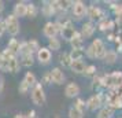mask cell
Masks as SVG:
<instances>
[{
  "label": "cell",
  "instance_id": "5b68a950",
  "mask_svg": "<svg viewBox=\"0 0 122 118\" xmlns=\"http://www.w3.org/2000/svg\"><path fill=\"white\" fill-rule=\"evenodd\" d=\"M51 58H52V54H51V50L47 48V47H41L37 52V59L41 65H48L51 62Z\"/></svg>",
  "mask_w": 122,
  "mask_h": 118
},
{
  "label": "cell",
  "instance_id": "6da1fadb",
  "mask_svg": "<svg viewBox=\"0 0 122 118\" xmlns=\"http://www.w3.org/2000/svg\"><path fill=\"white\" fill-rule=\"evenodd\" d=\"M45 92H44V88H43V85L37 82V84L33 87V89H32V100L36 106H43L45 103Z\"/></svg>",
  "mask_w": 122,
  "mask_h": 118
},
{
  "label": "cell",
  "instance_id": "9c48e42d",
  "mask_svg": "<svg viewBox=\"0 0 122 118\" xmlns=\"http://www.w3.org/2000/svg\"><path fill=\"white\" fill-rule=\"evenodd\" d=\"M86 14H88V17H89V19H91V22H92V21H95V19H97V21L103 19V12H102V10H100L99 7H96V6L88 7Z\"/></svg>",
  "mask_w": 122,
  "mask_h": 118
},
{
  "label": "cell",
  "instance_id": "8d00e7d4",
  "mask_svg": "<svg viewBox=\"0 0 122 118\" xmlns=\"http://www.w3.org/2000/svg\"><path fill=\"white\" fill-rule=\"evenodd\" d=\"M56 118H59V117H56Z\"/></svg>",
  "mask_w": 122,
  "mask_h": 118
},
{
  "label": "cell",
  "instance_id": "7402d4cb",
  "mask_svg": "<svg viewBox=\"0 0 122 118\" xmlns=\"http://www.w3.org/2000/svg\"><path fill=\"white\" fill-rule=\"evenodd\" d=\"M22 65L25 67H30V66L33 65V55H32V54L22 55Z\"/></svg>",
  "mask_w": 122,
  "mask_h": 118
},
{
  "label": "cell",
  "instance_id": "ba28073f",
  "mask_svg": "<svg viewBox=\"0 0 122 118\" xmlns=\"http://www.w3.org/2000/svg\"><path fill=\"white\" fill-rule=\"evenodd\" d=\"M102 104H103L102 95H92L88 99V102H86V107H88L89 110H92V111H95L96 108H99Z\"/></svg>",
  "mask_w": 122,
  "mask_h": 118
},
{
  "label": "cell",
  "instance_id": "603a6c76",
  "mask_svg": "<svg viewBox=\"0 0 122 118\" xmlns=\"http://www.w3.org/2000/svg\"><path fill=\"white\" fill-rule=\"evenodd\" d=\"M48 48L50 50H54V51H58L61 48V41L54 37V39H50V43H48Z\"/></svg>",
  "mask_w": 122,
  "mask_h": 118
},
{
  "label": "cell",
  "instance_id": "277c9868",
  "mask_svg": "<svg viewBox=\"0 0 122 118\" xmlns=\"http://www.w3.org/2000/svg\"><path fill=\"white\" fill-rule=\"evenodd\" d=\"M71 8H73V15L77 18V19H80V18H82L85 14H86V10H88V7L85 6V3H82V1H74L71 4Z\"/></svg>",
  "mask_w": 122,
  "mask_h": 118
},
{
  "label": "cell",
  "instance_id": "4fadbf2b",
  "mask_svg": "<svg viewBox=\"0 0 122 118\" xmlns=\"http://www.w3.org/2000/svg\"><path fill=\"white\" fill-rule=\"evenodd\" d=\"M96 30V26L93 25V22H85L82 25V30H81V36L82 37H92Z\"/></svg>",
  "mask_w": 122,
  "mask_h": 118
},
{
  "label": "cell",
  "instance_id": "d6a6232c",
  "mask_svg": "<svg viewBox=\"0 0 122 118\" xmlns=\"http://www.w3.org/2000/svg\"><path fill=\"white\" fill-rule=\"evenodd\" d=\"M3 88H4V80L3 77H0V93L3 92Z\"/></svg>",
  "mask_w": 122,
  "mask_h": 118
},
{
  "label": "cell",
  "instance_id": "cb8c5ba5",
  "mask_svg": "<svg viewBox=\"0 0 122 118\" xmlns=\"http://www.w3.org/2000/svg\"><path fill=\"white\" fill-rule=\"evenodd\" d=\"M110 107L111 108H122V99L119 96L117 97H112L110 100Z\"/></svg>",
  "mask_w": 122,
  "mask_h": 118
},
{
  "label": "cell",
  "instance_id": "4316f807",
  "mask_svg": "<svg viewBox=\"0 0 122 118\" xmlns=\"http://www.w3.org/2000/svg\"><path fill=\"white\" fill-rule=\"evenodd\" d=\"M61 63L63 66H69V67H70V65H71L70 55H69V54H63V55L61 56Z\"/></svg>",
  "mask_w": 122,
  "mask_h": 118
},
{
  "label": "cell",
  "instance_id": "e0dca14e",
  "mask_svg": "<svg viewBox=\"0 0 122 118\" xmlns=\"http://www.w3.org/2000/svg\"><path fill=\"white\" fill-rule=\"evenodd\" d=\"M103 59H104L106 63H110V65H112V63H115V61H117V54L114 52V51H106Z\"/></svg>",
  "mask_w": 122,
  "mask_h": 118
},
{
  "label": "cell",
  "instance_id": "ffe728a7",
  "mask_svg": "<svg viewBox=\"0 0 122 118\" xmlns=\"http://www.w3.org/2000/svg\"><path fill=\"white\" fill-rule=\"evenodd\" d=\"M84 117V111L78 110L77 107H70L69 110V118H82Z\"/></svg>",
  "mask_w": 122,
  "mask_h": 118
},
{
  "label": "cell",
  "instance_id": "e575fe53",
  "mask_svg": "<svg viewBox=\"0 0 122 118\" xmlns=\"http://www.w3.org/2000/svg\"><path fill=\"white\" fill-rule=\"evenodd\" d=\"M15 118H25V115H23V114H21V113H19V114H17V115H15Z\"/></svg>",
  "mask_w": 122,
  "mask_h": 118
},
{
  "label": "cell",
  "instance_id": "f1b7e54d",
  "mask_svg": "<svg viewBox=\"0 0 122 118\" xmlns=\"http://www.w3.org/2000/svg\"><path fill=\"white\" fill-rule=\"evenodd\" d=\"M96 74V66L91 65V66H86V70H85V76H93Z\"/></svg>",
  "mask_w": 122,
  "mask_h": 118
},
{
  "label": "cell",
  "instance_id": "d4e9b609",
  "mask_svg": "<svg viewBox=\"0 0 122 118\" xmlns=\"http://www.w3.org/2000/svg\"><path fill=\"white\" fill-rule=\"evenodd\" d=\"M36 15H37V7L34 6L33 3L28 4V15H26V17H29V18H34Z\"/></svg>",
  "mask_w": 122,
  "mask_h": 118
},
{
  "label": "cell",
  "instance_id": "4dcf8cb0",
  "mask_svg": "<svg viewBox=\"0 0 122 118\" xmlns=\"http://www.w3.org/2000/svg\"><path fill=\"white\" fill-rule=\"evenodd\" d=\"M50 82H52V80H51V76H50V73H48V74L44 76V84H50Z\"/></svg>",
  "mask_w": 122,
  "mask_h": 118
},
{
  "label": "cell",
  "instance_id": "f546056e",
  "mask_svg": "<svg viewBox=\"0 0 122 118\" xmlns=\"http://www.w3.org/2000/svg\"><path fill=\"white\" fill-rule=\"evenodd\" d=\"M74 107H77L78 110H81V111H84V108L86 107V104H85V102H84L82 99H77V102H76V104H74Z\"/></svg>",
  "mask_w": 122,
  "mask_h": 118
},
{
  "label": "cell",
  "instance_id": "5bb4252c",
  "mask_svg": "<svg viewBox=\"0 0 122 118\" xmlns=\"http://www.w3.org/2000/svg\"><path fill=\"white\" fill-rule=\"evenodd\" d=\"M70 69H71L74 73L82 74V73H85V70H86V65H85L82 61H74V62H71V65H70Z\"/></svg>",
  "mask_w": 122,
  "mask_h": 118
},
{
  "label": "cell",
  "instance_id": "44dd1931",
  "mask_svg": "<svg viewBox=\"0 0 122 118\" xmlns=\"http://www.w3.org/2000/svg\"><path fill=\"white\" fill-rule=\"evenodd\" d=\"M70 59H71V62H74V61H81L84 56V51L81 50H73L70 54Z\"/></svg>",
  "mask_w": 122,
  "mask_h": 118
},
{
  "label": "cell",
  "instance_id": "30bf717a",
  "mask_svg": "<svg viewBox=\"0 0 122 118\" xmlns=\"http://www.w3.org/2000/svg\"><path fill=\"white\" fill-rule=\"evenodd\" d=\"M12 15H15V17H26L28 15V4L26 3H23V1H19L17 3L15 6H14V12H12Z\"/></svg>",
  "mask_w": 122,
  "mask_h": 118
},
{
  "label": "cell",
  "instance_id": "d590c367",
  "mask_svg": "<svg viewBox=\"0 0 122 118\" xmlns=\"http://www.w3.org/2000/svg\"><path fill=\"white\" fill-rule=\"evenodd\" d=\"M3 8H4V6H3V1H0V11H1Z\"/></svg>",
  "mask_w": 122,
  "mask_h": 118
},
{
  "label": "cell",
  "instance_id": "836d02e7",
  "mask_svg": "<svg viewBox=\"0 0 122 118\" xmlns=\"http://www.w3.org/2000/svg\"><path fill=\"white\" fill-rule=\"evenodd\" d=\"M3 63H4V56L3 54H0V69L3 67Z\"/></svg>",
  "mask_w": 122,
  "mask_h": 118
},
{
  "label": "cell",
  "instance_id": "52a82bcc",
  "mask_svg": "<svg viewBox=\"0 0 122 118\" xmlns=\"http://www.w3.org/2000/svg\"><path fill=\"white\" fill-rule=\"evenodd\" d=\"M50 76H51V80H52V82H55V84L61 85L65 82V73H63V70L59 67H54L52 70L50 72Z\"/></svg>",
  "mask_w": 122,
  "mask_h": 118
},
{
  "label": "cell",
  "instance_id": "7c38bea8",
  "mask_svg": "<svg viewBox=\"0 0 122 118\" xmlns=\"http://www.w3.org/2000/svg\"><path fill=\"white\" fill-rule=\"evenodd\" d=\"M70 43H71V45H73V50H81V51H84V40H82L81 33L76 32L74 36H73V39L70 40Z\"/></svg>",
  "mask_w": 122,
  "mask_h": 118
},
{
  "label": "cell",
  "instance_id": "8992f818",
  "mask_svg": "<svg viewBox=\"0 0 122 118\" xmlns=\"http://www.w3.org/2000/svg\"><path fill=\"white\" fill-rule=\"evenodd\" d=\"M61 29H59V26L56 25V22H47L44 25V36H47L48 39H54L56 34H58V32H59Z\"/></svg>",
  "mask_w": 122,
  "mask_h": 118
},
{
  "label": "cell",
  "instance_id": "ac0fdd59",
  "mask_svg": "<svg viewBox=\"0 0 122 118\" xmlns=\"http://www.w3.org/2000/svg\"><path fill=\"white\" fill-rule=\"evenodd\" d=\"M112 111H114V108H111L110 106L108 107H103V108L99 111V114H97V118H111Z\"/></svg>",
  "mask_w": 122,
  "mask_h": 118
},
{
  "label": "cell",
  "instance_id": "7a4b0ae2",
  "mask_svg": "<svg viewBox=\"0 0 122 118\" xmlns=\"http://www.w3.org/2000/svg\"><path fill=\"white\" fill-rule=\"evenodd\" d=\"M4 23H6V30L11 36H15V34L19 33V21H18V18L15 15H12V14L8 15L6 18Z\"/></svg>",
  "mask_w": 122,
  "mask_h": 118
},
{
  "label": "cell",
  "instance_id": "1f68e13d",
  "mask_svg": "<svg viewBox=\"0 0 122 118\" xmlns=\"http://www.w3.org/2000/svg\"><path fill=\"white\" fill-rule=\"evenodd\" d=\"M6 30V23L3 22V21H0V36L3 34V32Z\"/></svg>",
  "mask_w": 122,
  "mask_h": 118
},
{
  "label": "cell",
  "instance_id": "3957f363",
  "mask_svg": "<svg viewBox=\"0 0 122 118\" xmlns=\"http://www.w3.org/2000/svg\"><path fill=\"white\" fill-rule=\"evenodd\" d=\"M91 48H92V51H93L95 58H102V59H103L106 51H107L106 47H104V44H103V41H102L100 39H95L93 41H92V44H91Z\"/></svg>",
  "mask_w": 122,
  "mask_h": 118
},
{
  "label": "cell",
  "instance_id": "484cf974",
  "mask_svg": "<svg viewBox=\"0 0 122 118\" xmlns=\"http://www.w3.org/2000/svg\"><path fill=\"white\" fill-rule=\"evenodd\" d=\"M108 26H111V22L107 18H103V19L99 21V29L100 30H106V29H108Z\"/></svg>",
  "mask_w": 122,
  "mask_h": 118
},
{
  "label": "cell",
  "instance_id": "d6986e66",
  "mask_svg": "<svg viewBox=\"0 0 122 118\" xmlns=\"http://www.w3.org/2000/svg\"><path fill=\"white\" fill-rule=\"evenodd\" d=\"M23 81H25L29 87H34V85L37 84V81H36V76H34L33 73H30V72H28V73L25 74V78H23Z\"/></svg>",
  "mask_w": 122,
  "mask_h": 118
},
{
  "label": "cell",
  "instance_id": "9a60e30c",
  "mask_svg": "<svg viewBox=\"0 0 122 118\" xmlns=\"http://www.w3.org/2000/svg\"><path fill=\"white\" fill-rule=\"evenodd\" d=\"M7 50L10 51L12 55H17L18 52H21V43H19L17 39H11L10 41H8Z\"/></svg>",
  "mask_w": 122,
  "mask_h": 118
},
{
  "label": "cell",
  "instance_id": "83f0119b",
  "mask_svg": "<svg viewBox=\"0 0 122 118\" xmlns=\"http://www.w3.org/2000/svg\"><path fill=\"white\" fill-rule=\"evenodd\" d=\"M30 89V87H29L25 81H21V84H19V88H18V91H19V93H22V95H25V93H28V91Z\"/></svg>",
  "mask_w": 122,
  "mask_h": 118
},
{
  "label": "cell",
  "instance_id": "8fae6325",
  "mask_svg": "<svg viewBox=\"0 0 122 118\" xmlns=\"http://www.w3.org/2000/svg\"><path fill=\"white\" fill-rule=\"evenodd\" d=\"M65 95L67 97H76L80 95V87L76 82H69L65 88Z\"/></svg>",
  "mask_w": 122,
  "mask_h": 118
},
{
  "label": "cell",
  "instance_id": "2e32d148",
  "mask_svg": "<svg viewBox=\"0 0 122 118\" xmlns=\"http://www.w3.org/2000/svg\"><path fill=\"white\" fill-rule=\"evenodd\" d=\"M26 44H28L29 52H30L32 55H33L34 52H36V54L39 52V50H40V45H39V41H37V40H34V39H30V41H28Z\"/></svg>",
  "mask_w": 122,
  "mask_h": 118
}]
</instances>
